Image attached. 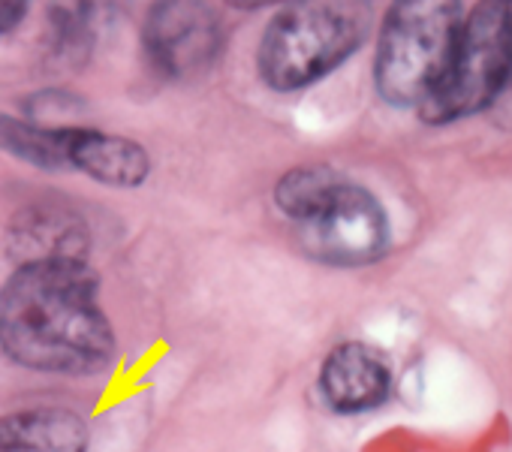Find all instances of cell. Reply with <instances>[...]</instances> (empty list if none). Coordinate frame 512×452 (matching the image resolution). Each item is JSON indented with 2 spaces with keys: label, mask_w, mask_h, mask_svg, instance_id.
<instances>
[{
  "label": "cell",
  "mask_w": 512,
  "mask_h": 452,
  "mask_svg": "<svg viewBox=\"0 0 512 452\" xmlns=\"http://www.w3.org/2000/svg\"><path fill=\"white\" fill-rule=\"evenodd\" d=\"M70 127L40 124L0 112V151L25 160L40 169H70L67 166Z\"/></svg>",
  "instance_id": "obj_12"
},
{
  "label": "cell",
  "mask_w": 512,
  "mask_h": 452,
  "mask_svg": "<svg viewBox=\"0 0 512 452\" xmlns=\"http://www.w3.org/2000/svg\"><path fill=\"white\" fill-rule=\"evenodd\" d=\"M461 22V0H392L374 58L377 94L419 109L449 67Z\"/></svg>",
  "instance_id": "obj_3"
},
{
  "label": "cell",
  "mask_w": 512,
  "mask_h": 452,
  "mask_svg": "<svg viewBox=\"0 0 512 452\" xmlns=\"http://www.w3.org/2000/svg\"><path fill=\"white\" fill-rule=\"evenodd\" d=\"M31 10V0H0V37L16 31Z\"/></svg>",
  "instance_id": "obj_14"
},
{
  "label": "cell",
  "mask_w": 512,
  "mask_h": 452,
  "mask_svg": "<svg viewBox=\"0 0 512 452\" xmlns=\"http://www.w3.org/2000/svg\"><path fill=\"white\" fill-rule=\"evenodd\" d=\"M512 0H479L461 22L452 58L419 112L428 124H452L488 109L509 82Z\"/></svg>",
  "instance_id": "obj_4"
},
{
  "label": "cell",
  "mask_w": 512,
  "mask_h": 452,
  "mask_svg": "<svg viewBox=\"0 0 512 452\" xmlns=\"http://www.w3.org/2000/svg\"><path fill=\"white\" fill-rule=\"evenodd\" d=\"M290 0H229V7L235 10H244V13H253V10H269V7H284Z\"/></svg>",
  "instance_id": "obj_15"
},
{
  "label": "cell",
  "mask_w": 512,
  "mask_h": 452,
  "mask_svg": "<svg viewBox=\"0 0 512 452\" xmlns=\"http://www.w3.org/2000/svg\"><path fill=\"white\" fill-rule=\"evenodd\" d=\"M88 422L70 407H25L0 416V452H88Z\"/></svg>",
  "instance_id": "obj_10"
},
{
  "label": "cell",
  "mask_w": 512,
  "mask_h": 452,
  "mask_svg": "<svg viewBox=\"0 0 512 452\" xmlns=\"http://www.w3.org/2000/svg\"><path fill=\"white\" fill-rule=\"evenodd\" d=\"M320 392L326 404L344 416L377 410L392 392V365L377 347L344 341L320 368Z\"/></svg>",
  "instance_id": "obj_7"
},
{
  "label": "cell",
  "mask_w": 512,
  "mask_h": 452,
  "mask_svg": "<svg viewBox=\"0 0 512 452\" xmlns=\"http://www.w3.org/2000/svg\"><path fill=\"white\" fill-rule=\"evenodd\" d=\"M368 31V0H290L256 49L260 79L275 91L311 88L338 70Z\"/></svg>",
  "instance_id": "obj_2"
},
{
  "label": "cell",
  "mask_w": 512,
  "mask_h": 452,
  "mask_svg": "<svg viewBox=\"0 0 512 452\" xmlns=\"http://www.w3.org/2000/svg\"><path fill=\"white\" fill-rule=\"evenodd\" d=\"M10 251L16 263L88 260L91 236L85 220L58 205H28L10 223Z\"/></svg>",
  "instance_id": "obj_8"
},
{
  "label": "cell",
  "mask_w": 512,
  "mask_h": 452,
  "mask_svg": "<svg viewBox=\"0 0 512 452\" xmlns=\"http://www.w3.org/2000/svg\"><path fill=\"white\" fill-rule=\"evenodd\" d=\"M299 236L314 260L356 269L386 254L389 220L371 190L341 178L332 193L299 220Z\"/></svg>",
  "instance_id": "obj_5"
},
{
  "label": "cell",
  "mask_w": 512,
  "mask_h": 452,
  "mask_svg": "<svg viewBox=\"0 0 512 452\" xmlns=\"http://www.w3.org/2000/svg\"><path fill=\"white\" fill-rule=\"evenodd\" d=\"M67 166L106 187H139L151 172L145 145L94 127H70Z\"/></svg>",
  "instance_id": "obj_9"
},
{
  "label": "cell",
  "mask_w": 512,
  "mask_h": 452,
  "mask_svg": "<svg viewBox=\"0 0 512 452\" xmlns=\"http://www.w3.org/2000/svg\"><path fill=\"white\" fill-rule=\"evenodd\" d=\"M127 0H49V34L61 55H88Z\"/></svg>",
  "instance_id": "obj_11"
},
{
  "label": "cell",
  "mask_w": 512,
  "mask_h": 452,
  "mask_svg": "<svg viewBox=\"0 0 512 452\" xmlns=\"http://www.w3.org/2000/svg\"><path fill=\"white\" fill-rule=\"evenodd\" d=\"M223 28L208 0H154L142 46L148 61L172 79H187L214 64Z\"/></svg>",
  "instance_id": "obj_6"
},
{
  "label": "cell",
  "mask_w": 512,
  "mask_h": 452,
  "mask_svg": "<svg viewBox=\"0 0 512 452\" xmlns=\"http://www.w3.org/2000/svg\"><path fill=\"white\" fill-rule=\"evenodd\" d=\"M344 175H338L329 166H299L281 175L278 187H275V202L278 208L290 217V220H305L329 193L332 187L341 181Z\"/></svg>",
  "instance_id": "obj_13"
},
{
  "label": "cell",
  "mask_w": 512,
  "mask_h": 452,
  "mask_svg": "<svg viewBox=\"0 0 512 452\" xmlns=\"http://www.w3.org/2000/svg\"><path fill=\"white\" fill-rule=\"evenodd\" d=\"M0 350L37 374L85 377L115 356V332L100 308L88 260L22 263L0 287Z\"/></svg>",
  "instance_id": "obj_1"
}]
</instances>
